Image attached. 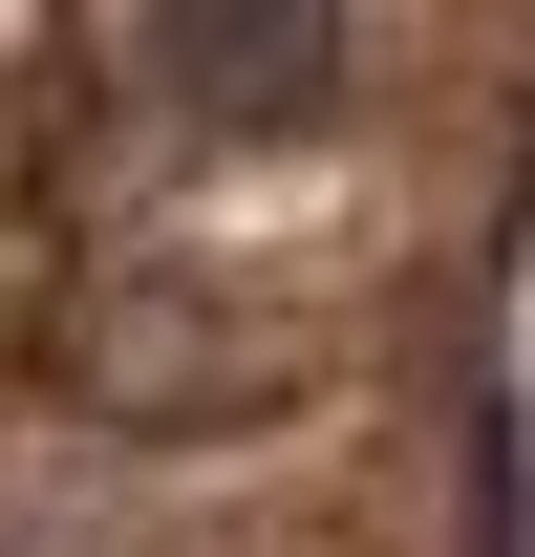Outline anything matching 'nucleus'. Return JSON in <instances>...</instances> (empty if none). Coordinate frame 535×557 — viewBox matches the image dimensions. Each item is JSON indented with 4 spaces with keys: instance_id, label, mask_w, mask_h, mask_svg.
I'll use <instances>...</instances> for the list:
<instances>
[{
    "instance_id": "f257e3e1",
    "label": "nucleus",
    "mask_w": 535,
    "mask_h": 557,
    "mask_svg": "<svg viewBox=\"0 0 535 557\" xmlns=\"http://www.w3.org/2000/svg\"><path fill=\"white\" fill-rule=\"evenodd\" d=\"M172 129H300L322 108V0H150Z\"/></svg>"
}]
</instances>
